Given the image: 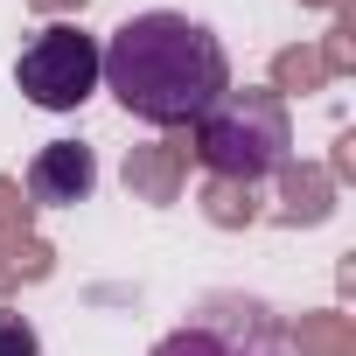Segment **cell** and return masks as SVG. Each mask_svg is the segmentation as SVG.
<instances>
[{
	"label": "cell",
	"mask_w": 356,
	"mask_h": 356,
	"mask_svg": "<svg viewBox=\"0 0 356 356\" xmlns=\"http://www.w3.org/2000/svg\"><path fill=\"white\" fill-rule=\"evenodd\" d=\"M98 84L147 126L161 133H189L224 91H231V56L217 42V29L154 8L112 29V42L98 49Z\"/></svg>",
	"instance_id": "cell-1"
},
{
	"label": "cell",
	"mask_w": 356,
	"mask_h": 356,
	"mask_svg": "<svg viewBox=\"0 0 356 356\" xmlns=\"http://www.w3.org/2000/svg\"><path fill=\"white\" fill-rule=\"evenodd\" d=\"M286 349H300V356H356V321L335 314V307H314V314H300L286 328Z\"/></svg>",
	"instance_id": "cell-9"
},
{
	"label": "cell",
	"mask_w": 356,
	"mask_h": 356,
	"mask_svg": "<svg viewBox=\"0 0 356 356\" xmlns=\"http://www.w3.org/2000/svg\"><path fill=\"white\" fill-rule=\"evenodd\" d=\"M189 147L210 175H231V182H259V175H280L293 161V119L286 98L273 91H224L196 126Z\"/></svg>",
	"instance_id": "cell-2"
},
{
	"label": "cell",
	"mask_w": 356,
	"mask_h": 356,
	"mask_svg": "<svg viewBox=\"0 0 356 356\" xmlns=\"http://www.w3.org/2000/svg\"><path fill=\"white\" fill-rule=\"evenodd\" d=\"M15 84H22V98L42 105V112H77V105L98 91V42H91L77 22H49V29L22 49Z\"/></svg>",
	"instance_id": "cell-4"
},
{
	"label": "cell",
	"mask_w": 356,
	"mask_h": 356,
	"mask_svg": "<svg viewBox=\"0 0 356 356\" xmlns=\"http://www.w3.org/2000/svg\"><path fill=\"white\" fill-rule=\"evenodd\" d=\"M314 56H321L328 77H349V70H356V0H335V29L321 35Z\"/></svg>",
	"instance_id": "cell-11"
},
{
	"label": "cell",
	"mask_w": 356,
	"mask_h": 356,
	"mask_svg": "<svg viewBox=\"0 0 356 356\" xmlns=\"http://www.w3.org/2000/svg\"><path fill=\"white\" fill-rule=\"evenodd\" d=\"M189 161H196V147H189V133H161V140H147V147H133L126 154V196L133 203H154V210H168V203H182V182H189Z\"/></svg>",
	"instance_id": "cell-6"
},
{
	"label": "cell",
	"mask_w": 356,
	"mask_h": 356,
	"mask_svg": "<svg viewBox=\"0 0 356 356\" xmlns=\"http://www.w3.org/2000/svg\"><path fill=\"white\" fill-rule=\"evenodd\" d=\"M321 84H328V70H321V56L307 42L273 56V98H300V91H321Z\"/></svg>",
	"instance_id": "cell-10"
},
{
	"label": "cell",
	"mask_w": 356,
	"mask_h": 356,
	"mask_svg": "<svg viewBox=\"0 0 356 356\" xmlns=\"http://www.w3.org/2000/svg\"><path fill=\"white\" fill-rule=\"evenodd\" d=\"M321 168H328V182H335V189H342V182H356V133H342V140H335V154H328Z\"/></svg>",
	"instance_id": "cell-15"
},
{
	"label": "cell",
	"mask_w": 356,
	"mask_h": 356,
	"mask_svg": "<svg viewBox=\"0 0 356 356\" xmlns=\"http://www.w3.org/2000/svg\"><path fill=\"white\" fill-rule=\"evenodd\" d=\"M0 266H8L15 280H49L56 273V245H42V238H22L8 259H0Z\"/></svg>",
	"instance_id": "cell-13"
},
{
	"label": "cell",
	"mask_w": 356,
	"mask_h": 356,
	"mask_svg": "<svg viewBox=\"0 0 356 356\" xmlns=\"http://www.w3.org/2000/svg\"><path fill=\"white\" fill-rule=\"evenodd\" d=\"M15 286H22V280H15L8 266H0V307H8V293H15Z\"/></svg>",
	"instance_id": "cell-17"
},
{
	"label": "cell",
	"mask_w": 356,
	"mask_h": 356,
	"mask_svg": "<svg viewBox=\"0 0 356 356\" xmlns=\"http://www.w3.org/2000/svg\"><path fill=\"white\" fill-rule=\"evenodd\" d=\"M154 356H286V321L259 293H203V307L161 335Z\"/></svg>",
	"instance_id": "cell-3"
},
{
	"label": "cell",
	"mask_w": 356,
	"mask_h": 356,
	"mask_svg": "<svg viewBox=\"0 0 356 356\" xmlns=\"http://www.w3.org/2000/svg\"><path fill=\"white\" fill-rule=\"evenodd\" d=\"M22 238H35V203L22 196V182H8V175H0V259H8Z\"/></svg>",
	"instance_id": "cell-12"
},
{
	"label": "cell",
	"mask_w": 356,
	"mask_h": 356,
	"mask_svg": "<svg viewBox=\"0 0 356 356\" xmlns=\"http://www.w3.org/2000/svg\"><path fill=\"white\" fill-rule=\"evenodd\" d=\"M35 15H84V0H29Z\"/></svg>",
	"instance_id": "cell-16"
},
{
	"label": "cell",
	"mask_w": 356,
	"mask_h": 356,
	"mask_svg": "<svg viewBox=\"0 0 356 356\" xmlns=\"http://www.w3.org/2000/svg\"><path fill=\"white\" fill-rule=\"evenodd\" d=\"M0 356H42L35 321H29V314H15V307H0Z\"/></svg>",
	"instance_id": "cell-14"
},
{
	"label": "cell",
	"mask_w": 356,
	"mask_h": 356,
	"mask_svg": "<svg viewBox=\"0 0 356 356\" xmlns=\"http://www.w3.org/2000/svg\"><path fill=\"white\" fill-rule=\"evenodd\" d=\"M266 217L286 224V231L328 224V217H335V182H328V168H321V161H286V168H280V203H273Z\"/></svg>",
	"instance_id": "cell-7"
},
{
	"label": "cell",
	"mask_w": 356,
	"mask_h": 356,
	"mask_svg": "<svg viewBox=\"0 0 356 356\" xmlns=\"http://www.w3.org/2000/svg\"><path fill=\"white\" fill-rule=\"evenodd\" d=\"M91 189H98V154H91L84 140H49V147L29 161V182H22V196H29L35 210L91 203Z\"/></svg>",
	"instance_id": "cell-5"
},
{
	"label": "cell",
	"mask_w": 356,
	"mask_h": 356,
	"mask_svg": "<svg viewBox=\"0 0 356 356\" xmlns=\"http://www.w3.org/2000/svg\"><path fill=\"white\" fill-rule=\"evenodd\" d=\"M259 217H266L259 182H231V175H210V182H203V224H217V231H252Z\"/></svg>",
	"instance_id": "cell-8"
},
{
	"label": "cell",
	"mask_w": 356,
	"mask_h": 356,
	"mask_svg": "<svg viewBox=\"0 0 356 356\" xmlns=\"http://www.w3.org/2000/svg\"><path fill=\"white\" fill-rule=\"evenodd\" d=\"M300 8H335V0H300Z\"/></svg>",
	"instance_id": "cell-18"
}]
</instances>
